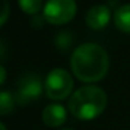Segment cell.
<instances>
[{
  "label": "cell",
  "instance_id": "6",
  "mask_svg": "<svg viewBox=\"0 0 130 130\" xmlns=\"http://www.w3.org/2000/svg\"><path fill=\"white\" fill-rule=\"evenodd\" d=\"M110 21V10L105 4H96L92 6L87 11L85 15V23L91 29L101 31L109 24Z\"/></svg>",
  "mask_w": 130,
  "mask_h": 130
},
{
  "label": "cell",
  "instance_id": "1",
  "mask_svg": "<svg viewBox=\"0 0 130 130\" xmlns=\"http://www.w3.org/2000/svg\"><path fill=\"white\" fill-rule=\"evenodd\" d=\"M73 74L83 83L101 81L109 69V57L102 46L96 43H83L74 49L70 59Z\"/></svg>",
  "mask_w": 130,
  "mask_h": 130
},
{
  "label": "cell",
  "instance_id": "3",
  "mask_svg": "<svg viewBox=\"0 0 130 130\" xmlns=\"http://www.w3.org/2000/svg\"><path fill=\"white\" fill-rule=\"evenodd\" d=\"M73 77L64 69H53L49 71L43 83L45 94L53 101L66 99L73 91Z\"/></svg>",
  "mask_w": 130,
  "mask_h": 130
},
{
  "label": "cell",
  "instance_id": "11",
  "mask_svg": "<svg viewBox=\"0 0 130 130\" xmlns=\"http://www.w3.org/2000/svg\"><path fill=\"white\" fill-rule=\"evenodd\" d=\"M10 15V4L7 0H0V27L6 24Z\"/></svg>",
  "mask_w": 130,
  "mask_h": 130
},
{
  "label": "cell",
  "instance_id": "10",
  "mask_svg": "<svg viewBox=\"0 0 130 130\" xmlns=\"http://www.w3.org/2000/svg\"><path fill=\"white\" fill-rule=\"evenodd\" d=\"M18 6L25 14L38 15L42 7V0H18Z\"/></svg>",
  "mask_w": 130,
  "mask_h": 130
},
{
  "label": "cell",
  "instance_id": "8",
  "mask_svg": "<svg viewBox=\"0 0 130 130\" xmlns=\"http://www.w3.org/2000/svg\"><path fill=\"white\" fill-rule=\"evenodd\" d=\"M113 24L119 31L130 34V4H123L115 10Z\"/></svg>",
  "mask_w": 130,
  "mask_h": 130
},
{
  "label": "cell",
  "instance_id": "7",
  "mask_svg": "<svg viewBox=\"0 0 130 130\" xmlns=\"http://www.w3.org/2000/svg\"><path fill=\"white\" fill-rule=\"evenodd\" d=\"M66 118H67V112L59 104L48 105L42 112V120L49 127H60L66 122Z\"/></svg>",
  "mask_w": 130,
  "mask_h": 130
},
{
  "label": "cell",
  "instance_id": "12",
  "mask_svg": "<svg viewBox=\"0 0 130 130\" xmlns=\"http://www.w3.org/2000/svg\"><path fill=\"white\" fill-rule=\"evenodd\" d=\"M71 42H73V38L69 35V32H60L56 37V45L62 49H67Z\"/></svg>",
  "mask_w": 130,
  "mask_h": 130
},
{
  "label": "cell",
  "instance_id": "4",
  "mask_svg": "<svg viewBox=\"0 0 130 130\" xmlns=\"http://www.w3.org/2000/svg\"><path fill=\"white\" fill-rule=\"evenodd\" d=\"M43 18L53 25L70 23L77 13L76 0H48L43 6Z\"/></svg>",
  "mask_w": 130,
  "mask_h": 130
},
{
  "label": "cell",
  "instance_id": "15",
  "mask_svg": "<svg viewBox=\"0 0 130 130\" xmlns=\"http://www.w3.org/2000/svg\"><path fill=\"white\" fill-rule=\"evenodd\" d=\"M62 130H71V129H62Z\"/></svg>",
  "mask_w": 130,
  "mask_h": 130
},
{
  "label": "cell",
  "instance_id": "14",
  "mask_svg": "<svg viewBox=\"0 0 130 130\" xmlns=\"http://www.w3.org/2000/svg\"><path fill=\"white\" fill-rule=\"evenodd\" d=\"M0 130H7V129H6V126H4L3 123H0Z\"/></svg>",
  "mask_w": 130,
  "mask_h": 130
},
{
  "label": "cell",
  "instance_id": "13",
  "mask_svg": "<svg viewBox=\"0 0 130 130\" xmlns=\"http://www.w3.org/2000/svg\"><path fill=\"white\" fill-rule=\"evenodd\" d=\"M4 80H6V69L0 64V85L4 83Z\"/></svg>",
  "mask_w": 130,
  "mask_h": 130
},
{
  "label": "cell",
  "instance_id": "5",
  "mask_svg": "<svg viewBox=\"0 0 130 130\" xmlns=\"http://www.w3.org/2000/svg\"><path fill=\"white\" fill-rule=\"evenodd\" d=\"M43 90L45 88H43V84L39 77L35 74H25L18 81V87L14 95L15 102L20 105H27L39 98Z\"/></svg>",
  "mask_w": 130,
  "mask_h": 130
},
{
  "label": "cell",
  "instance_id": "2",
  "mask_svg": "<svg viewBox=\"0 0 130 130\" xmlns=\"http://www.w3.org/2000/svg\"><path fill=\"white\" fill-rule=\"evenodd\" d=\"M108 104L106 92L96 85H84L71 94L69 110L80 120H92L105 110Z\"/></svg>",
  "mask_w": 130,
  "mask_h": 130
},
{
  "label": "cell",
  "instance_id": "9",
  "mask_svg": "<svg viewBox=\"0 0 130 130\" xmlns=\"http://www.w3.org/2000/svg\"><path fill=\"white\" fill-rule=\"evenodd\" d=\"M15 104L14 95H11V92L9 91H2L0 92V116L9 115L10 112H13Z\"/></svg>",
  "mask_w": 130,
  "mask_h": 130
}]
</instances>
